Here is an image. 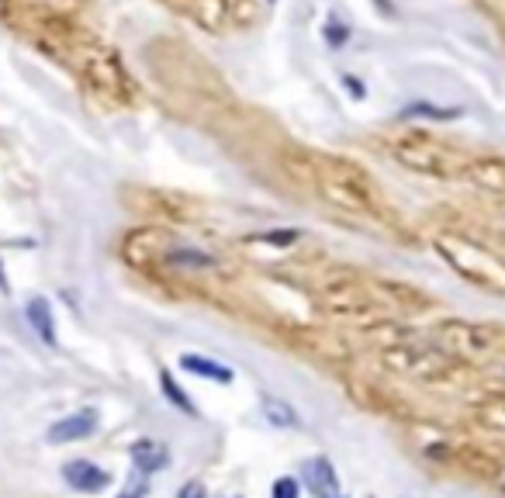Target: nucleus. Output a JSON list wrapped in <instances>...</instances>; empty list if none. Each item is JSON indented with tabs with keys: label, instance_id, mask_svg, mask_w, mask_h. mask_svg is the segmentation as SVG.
Instances as JSON below:
<instances>
[{
	"label": "nucleus",
	"instance_id": "nucleus-1",
	"mask_svg": "<svg viewBox=\"0 0 505 498\" xmlns=\"http://www.w3.org/2000/svg\"><path fill=\"white\" fill-rule=\"evenodd\" d=\"M298 481L311 492V498H343V485L329 457H308Z\"/></svg>",
	"mask_w": 505,
	"mask_h": 498
},
{
	"label": "nucleus",
	"instance_id": "nucleus-2",
	"mask_svg": "<svg viewBox=\"0 0 505 498\" xmlns=\"http://www.w3.org/2000/svg\"><path fill=\"white\" fill-rule=\"evenodd\" d=\"M63 477H67L69 488L80 492V495H97V492H104L111 485L108 471H101V467L90 464V460H69L67 467H63Z\"/></svg>",
	"mask_w": 505,
	"mask_h": 498
},
{
	"label": "nucleus",
	"instance_id": "nucleus-3",
	"mask_svg": "<svg viewBox=\"0 0 505 498\" xmlns=\"http://www.w3.org/2000/svg\"><path fill=\"white\" fill-rule=\"evenodd\" d=\"M94 430H97V412L80 408V412L63 415L59 422L49 426V443H77V440H87Z\"/></svg>",
	"mask_w": 505,
	"mask_h": 498
},
{
	"label": "nucleus",
	"instance_id": "nucleus-4",
	"mask_svg": "<svg viewBox=\"0 0 505 498\" xmlns=\"http://www.w3.org/2000/svg\"><path fill=\"white\" fill-rule=\"evenodd\" d=\"M180 367H184L187 374H194V378L215 381V385H232V381H236L232 367L212 360V357H201V353H184V357H180Z\"/></svg>",
	"mask_w": 505,
	"mask_h": 498
},
{
	"label": "nucleus",
	"instance_id": "nucleus-5",
	"mask_svg": "<svg viewBox=\"0 0 505 498\" xmlns=\"http://www.w3.org/2000/svg\"><path fill=\"white\" fill-rule=\"evenodd\" d=\"M167 464H170V450H167L163 443H156V440H139V443H132L135 471H142V475L153 477L156 471H163Z\"/></svg>",
	"mask_w": 505,
	"mask_h": 498
},
{
	"label": "nucleus",
	"instance_id": "nucleus-6",
	"mask_svg": "<svg viewBox=\"0 0 505 498\" xmlns=\"http://www.w3.org/2000/svg\"><path fill=\"white\" fill-rule=\"evenodd\" d=\"M24 316L32 322V329L39 333V340L45 346H56V322H52V305L45 301V298H32L28 305H24Z\"/></svg>",
	"mask_w": 505,
	"mask_h": 498
},
{
	"label": "nucleus",
	"instance_id": "nucleus-7",
	"mask_svg": "<svg viewBox=\"0 0 505 498\" xmlns=\"http://www.w3.org/2000/svg\"><path fill=\"white\" fill-rule=\"evenodd\" d=\"M264 419L277 430H298L302 426V415L294 412V405H287L274 395H264Z\"/></svg>",
	"mask_w": 505,
	"mask_h": 498
},
{
	"label": "nucleus",
	"instance_id": "nucleus-8",
	"mask_svg": "<svg viewBox=\"0 0 505 498\" xmlns=\"http://www.w3.org/2000/svg\"><path fill=\"white\" fill-rule=\"evenodd\" d=\"M159 387H163V395H167V402H170V405H176L184 415H191V419H198V405L187 398V391H184V387L176 385L170 370H159Z\"/></svg>",
	"mask_w": 505,
	"mask_h": 498
},
{
	"label": "nucleus",
	"instance_id": "nucleus-9",
	"mask_svg": "<svg viewBox=\"0 0 505 498\" xmlns=\"http://www.w3.org/2000/svg\"><path fill=\"white\" fill-rule=\"evenodd\" d=\"M270 498H302V481L298 477H277L270 485Z\"/></svg>",
	"mask_w": 505,
	"mask_h": 498
},
{
	"label": "nucleus",
	"instance_id": "nucleus-10",
	"mask_svg": "<svg viewBox=\"0 0 505 498\" xmlns=\"http://www.w3.org/2000/svg\"><path fill=\"white\" fill-rule=\"evenodd\" d=\"M146 495H149V475H142V471L132 467V477H129V485L122 488L118 498H146Z\"/></svg>",
	"mask_w": 505,
	"mask_h": 498
},
{
	"label": "nucleus",
	"instance_id": "nucleus-11",
	"mask_svg": "<svg viewBox=\"0 0 505 498\" xmlns=\"http://www.w3.org/2000/svg\"><path fill=\"white\" fill-rule=\"evenodd\" d=\"M482 419L488 426H495V430H505V395L502 398H495V402H488L482 412Z\"/></svg>",
	"mask_w": 505,
	"mask_h": 498
},
{
	"label": "nucleus",
	"instance_id": "nucleus-12",
	"mask_svg": "<svg viewBox=\"0 0 505 498\" xmlns=\"http://www.w3.org/2000/svg\"><path fill=\"white\" fill-rule=\"evenodd\" d=\"M176 498H208V492H204V485H201V481H187V485L176 492Z\"/></svg>",
	"mask_w": 505,
	"mask_h": 498
},
{
	"label": "nucleus",
	"instance_id": "nucleus-13",
	"mask_svg": "<svg viewBox=\"0 0 505 498\" xmlns=\"http://www.w3.org/2000/svg\"><path fill=\"white\" fill-rule=\"evenodd\" d=\"M499 485H502V492H505V475H502V477H499Z\"/></svg>",
	"mask_w": 505,
	"mask_h": 498
}]
</instances>
